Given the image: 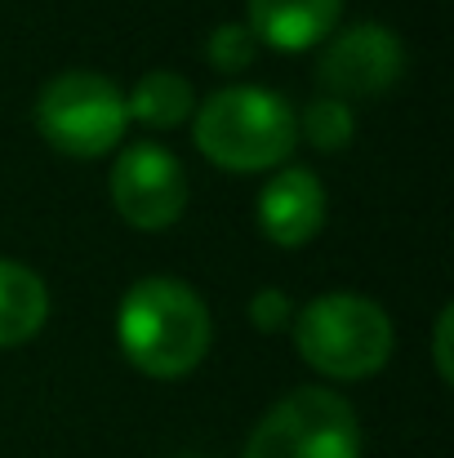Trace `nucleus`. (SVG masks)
<instances>
[{"label":"nucleus","instance_id":"obj_1","mask_svg":"<svg viewBox=\"0 0 454 458\" xmlns=\"http://www.w3.org/2000/svg\"><path fill=\"white\" fill-rule=\"evenodd\" d=\"M125 360L148 378H187L214 343L205 299L178 276H143L125 290L116 311Z\"/></svg>","mask_w":454,"mask_h":458},{"label":"nucleus","instance_id":"obj_2","mask_svg":"<svg viewBox=\"0 0 454 458\" xmlns=\"http://www.w3.org/2000/svg\"><path fill=\"white\" fill-rule=\"evenodd\" d=\"M192 143L218 169L263 174L299 148V112L259 85H227L192 112Z\"/></svg>","mask_w":454,"mask_h":458},{"label":"nucleus","instance_id":"obj_3","mask_svg":"<svg viewBox=\"0 0 454 458\" xmlns=\"http://www.w3.org/2000/svg\"><path fill=\"white\" fill-rule=\"evenodd\" d=\"M299 356L325 378L356 383L388 365L392 356V316L374 299L352 290H330L303 303L290 320Z\"/></svg>","mask_w":454,"mask_h":458},{"label":"nucleus","instance_id":"obj_4","mask_svg":"<svg viewBox=\"0 0 454 458\" xmlns=\"http://www.w3.org/2000/svg\"><path fill=\"white\" fill-rule=\"evenodd\" d=\"M36 130L54 152L99 160L116 152L130 130L125 94L103 72H58L36 94Z\"/></svg>","mask_w":454,"mask_h":458},{"label":"nucleus","instance_id":"obj_5","mask_svg":"<svg viewBox=\"0 0 454 458\" xmlns=\"http://www.w3.org/2000/svg\"><path fill=\"white\" fill-rule=\"evenodd\" d=\"M241 458H361L356 410L330 387H295L259 419Z\"/></svg>","mask_w":454,"mask_h":458},{"label":"nucleus","instance_id":"obj_6","mask_svg":"<svg viewBox=\"0 0 454 458\" xmlns=\"http://www.w3.org/2000/svg\"><path fill=\"white\" fill-rule=\"evenodd\" d=\"M401 76H406V45L383 22H356V27L330 36V45L321 49V63H316L321 94L338 98L347 107L356 98H383L388 89H397Z\"/></svg>","mask_w":454,"mask_h":458},{"label":"nucleus","instance_id":"obj_7","mask_svg":"<svg viewBox=\"0 0 454 458\" xmlns=\"http://www.w3.org/2000/svg\"><path fill=\"white\" fill-rule=\"evenodd\" d=\"M112 205L139 232H165L187 209V169L160 143H134L112 165Z\"/></svg>","mask_w":454,"mask_h":458},{"label":"nucleus","instance_id":"obj_8","mask_svg":"<svg viewBox=\"0 0 454 458\" xmlns=\"http://www.w3.org/2000/svg\"><path fill=\"white\" fill-rule=\"evenodd\" d=\"M325 209H330V205H325V187H321V178H316L312 169H303V165L277 169V174L263 182L259 205H254L259 232H263L272 245H281V250H299L307 241H316L321 227H325Z\"/></svg>","mask_w":454,"mask_h":458},{"label":"nucleus","instance_id":"obj_9","mask_svg":"<svg viewBox=\"0 0 454 458\" xmlns=\"http://www.w3.org/2000/svg\"><path fill=\"white\" fill-rule=\"evenodd\" d=\"M245 27L259 45L277 54H303L312 45H325L343 18V0H250Z\"/></svg>","mask_w":454,"mask_h":458},{"label":"nucleus","instance_id":"obj_10","mask_svg":"<svg viewBox=\"0 0 454 458\" xmlns=\"http://www.w3.org/2000/svg\"><path fill=\"white\" fill-rule=\"evenodd\" d=\"M49 320V290L45 281L13 263V259H0V347H18V343H31Z\"/></svg>","mask_w":454,"mask_h":458},{"label":"nucleus","instance_id":"obj_11","mask_svg":"<svg viewBox=\"0 0 454 458\" xmlns=\"http://www.w3.org/2000/svg\"><path fill=\"white\" fill-rule=\"evenodd\" d=\"M125 112H130V121H139L148 130H174V125L192 121L196 89L178 72H148L134 85V94H125Z\"/></svg>","mask_w":454,"mask_h":458},{"label":"nucleus","instance_id":"obj_12","mask_svg":"<svg viewBox=\"0 0 454 458\" xmlns=\"http://www.w3.org/2000/svg\"><path fill=\"white\" fill-rule=\"evenodd\" d=\"M299 139H307L321 152H343L356 139V116H352L347 103L321 94L299 112Z\"/></svg>","mask_w":454,"mask_h":458},{"label":"nucleus","instance_id":"obj_13","mask_svg":"<svg viewBox=\"0 0 454 458\" xmlns=\"http://www.w3.org/2000/svg\"><path fill=\"white\" fill-rule=\"evenodd\" d=\"M259 58V40L245 22H218L210 36H205V63L223 76H236L245 72L250 63Z\"/></svg>","mask_w":454,"mask_h":458},{"label":"nucleus","instance_id":"obj_14","mask_svg":"<svg viewBox=\"0 0 454 458\" xmlns=\"http://www.w3.org/2000/svg\"><path fill=\"white\" fill-rule=\"evenodd\" d=\"M250 320H254V329H259V334L290 329V320H295V303H290V294H286V290H277V285H263V290L250 299Z\"/></svg>","mask_w":454,"mask_h":458},{"label":"nucleus","instance_id":"obj_15","mask_svg":"<svg viewBox=\"0 0 454 458\" xmlns=\"http://www.w3.org/2000/svg\"><path fill=\"white\" fill-rule=\"evenodd\" d=\"M450 334H454V307H441V311H437V325H433V365H437L441 383H450L454 378Z\"/></svg>","mask_w":454,"mask_h":458},{"label":"nucleus","instance_id":"obj_16","mask_svg":"<svg viewBox=\"0 0 454 458\" xmlns=\"http://www.w3.org/2000/svg\"><path fill=\"white\" fill-rule=\"evenodd\" d=\"M183 458H205V454H183Z\"/></svg>","mask_w":454,"mask_h":458}]
</instances>
